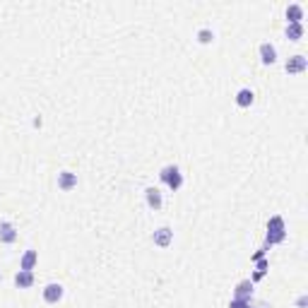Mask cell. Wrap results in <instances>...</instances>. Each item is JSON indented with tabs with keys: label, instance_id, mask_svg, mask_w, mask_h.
Returning a JSON list of instances; mask_svg holds the SVG:
<instances>
[{
	"label": "cell",
	"instance_id": "1",
	"mask_svg": "<svg viewBox=\"0 0 308 308\" xmlns=\"http://www.w3.org/2000/svg\"><path fill=\"white\" fill-rule=\"evenodd\" d=\"M162 181L166 183L171 190H178L181 186H183V176H181V168L178 166H173V164H168V166H164L162 168Z\"/></svg>",
	"mask_w": 308,
	"mask_h": 308
},
{
	"label": "cell",
	"instance_id": "2",
	"mask_svg": "<svg viewBox=\"0 0 308 308\" xmlns=\"http://www.w3.org/2000/svg\"><path fill=\"white\" fill-rule=\"evenodd\" d=\"M284 236H286L284 219H282V217H272L270 224H267V243H270V246H272V243H282Z\"/></svg>",
	"mask_w": 308,
	"mask_h": 308
},
{
	"label": "cell",
	"instance_id": "3",
	"mask_svg": "<svg viewBox=\"0 0 308 308\" xmlns=\"http://www.w3.org/2000/svg\"><path fill=\"white\" fill-rule=\"evenodd\" d=\"M308 65L306 56H291L289 60H286V65H284V70L289 72V75H296V72H304Z\"/></svg>",
	"mask_w": 308,
	"mask_h": 308
},
{
	"label": "cell",
	"instance_id": "4",
	"mask_svg": "<svg viewBox=\"0 0 308 308\" xmlns=\"http://www.w3.org/2000/svg\"><path fill=\"white\" fill-rule=\"evenodd\" d=\"M63 286L60 284H46V289H44V301L46 304H58L60 299H63Z\"/></svg>",
	"mask_w": 308,
	"mask_h": 308
},
{
	"label": "cell",
	"instance_id": "5",
	"mask_svg": "<svg viewBox=\"0 0 308 308\" xmlns=\"http://www.w3.org/2000/svg\"><path fill=\"white\" fill-rule=\"evenodd\" d=\"M75 186H77V173H72V171L58 173V188L60 190H72Z\"/></svg>",
	"mask_w": 308,
	"mask_h": 308
},
{
	"label": "cell",
	"instance_id": "6",
	"mask_svg": "<svg viewBox=\"0 0 308 308\" xmlns=\"http://www.w3.org/2000/svg\"><path fill=\"white\" fill-rule=\"evenodd\" d=\"M301 20H304V7L299 2H291L286 7V22L289 24H301Z\"/></svg>",
	"mask_w": 308,
	"mask_h": 308
},
{
	"label": "cell",
	"instance_id": "7",
	"mask_svg": "<svg viewBox=\"0 0 308 308\" xmlns=\"http://www.w3.org/2000/svg\"><path fill=\"white\" fill-rule=\"evenodd\" d=\"M260 58H262V63H265V65H272V63L277 60V48H275L270 41L260 44Z\"/></svg>",
	"mask_w": 308,
	"mask_h": 308
},
{
	"label": "cell",
	"instance_id": "8",
	"mask_svg": "<svg viewBox=\"0 0 308 308\" xmlns=\"http://www.w3.org/2000/svg\"><path fill=\"white\" fill-rule=\"evenodd\" d=\"M152 238H154V243H157L159 248H166L168 243H171V238H173V231L166 229V226H162V229H157V231H154V236H152Z\"/></svg>",
	"mask_w": 308,
	"mask_h": 308
},
{
	"label": "cell",
	"instance_id": "9",
	"mask_svg": "<svg viewBox=\"0 0 308 308\" xmlns=\"http://www.w3.org/2000/svg\"><path fill=\"white\" fill-rule=\"evenodd\" d=\"M253 101H255V94H253V89H248V87L238 89V94H236V104H238L241 109H248Z\"/></svg>",
	"mask_w": 308,
	"mask_h": 308
},
{
	"label": "cell",
	"instance_id": "10",
	"mask_svg": "<svg viewBox=\"0 0 308 308\" xmlns=\"http://www.w3.org/2000/svg\"><path fill=\"white\" fill-rule=\"evenodd\" d=\"M144 195H147V205H149L152 210H162L164 200H162V193H159V188H147V190H144Z\"/></svg>",
	"mask_w": 308,
	"mask_h": 308
},
{
	"label": "cell",
	"instance_id": "11",
	"mask_svg": "<svg viewBox=\"0 0 308 308\" xmlns=\"http://www.w3.org/2000/svg\"><path fill=\"white\" fill-rule=\"evenodd\" d=\"M15 238H17L15 226L10 224V222H2V224H0V241H2V243H15Z\"/></svg>",
	"mask_w": 308,
	"mask_h": 308
},
{
	"label": "cell",
	"instance_id": "12",
	"mask_svg": "<svg viewBox=\"0 0 308 308\" xmlns=\"http://www.w3.org/2000/svg\"><path fill=\"white\" fill-rule=\"evenodd\" d=\"M251 296H253V282L251 280L238 282V286H236V299H241V301H248Z\"/></svg>",
	"mask_w": 308,
	"mask_h": 308
},
{
	"label": "cell",
	"instance_id": "13",
	"mask_svg": "<svg viewBox=\"0 0 308 308\" xmlns=\"http://www.w3.org/2000/svg\"><path fill=\"white\" fill-rule=\"evenodd\" d=\"M15 284H17L20 289H29V286L34 284V272H29V270H20V272L15 275Z\"/></svg>",
	"mask_w": 308,
	"mask_h": 308
},
{
	"label": "cell",
	"instance_id": "14",
	"mask_svg": "<svg viewBox=\"0 0 308 308\" xmlns=\"http://www.w3.org/2000/svg\"><path fill=\"white\" fill-rule=\"evenodd\" d=\"M36 260H39V253L36 251H27L22 255V260H20V270H34V265H36Z\"/></svg>",
	"mask_w": 308,
	"mask_h": 308
},
{
	"label": "cell",
	"instance_id": "15",
	"mask_svg": "<svg viewBox=\"0 0 308 308\" xmlns=\"http://www.w3.org/2000/svg\"><path fill=\"white\" fill-rule=\"evenodd\" d=\"M304 36V24H286V39L289 41H301Z\"/></svg>",
	"mask_w": 308,
	"mask_h": 308
},
{
	"label": "cell",
	"instance_id": "16",
	"mask_svg": "<svg viewBox=\"0 0 308 308\" xmlns=\"http://www.w3.org/2000/svg\"><path fill=\"white\" fill-rule=\"evenodd\" d=\"M212 39H214V31H212V29H200V31H197V41H200V44H210Z\"/></svg>",
	"mask_w": 308,
	"mask_h": 308
},
{
	"label": "cell",
	"instance_id": "17",
	"mask_svg": "<svg viewBox=\"0 0 308 308\" xmlns=\"http://www.w3.org/2000/svg\"><path fill=\"white\" fill-rule=\"evenodd\" d=\"M229 308H251V306H248V301H241V299H234V301L229 304Z\"/></svg>",
	"mask_w": 308,
	"mask_h": 308
}]
</instances>
